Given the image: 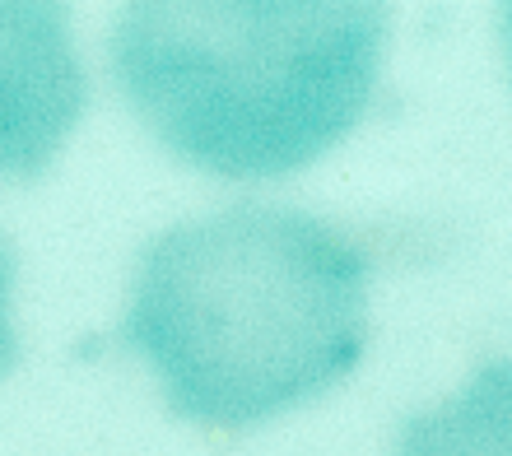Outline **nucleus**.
<instances>
[{
  "label": "nucleus",
  "mask_w": 512,
  "mask_h": 456,
  "mask_svg": "<svg viewBox=\"0 0 512 456\" xmlns=\"http://www.w3.org/2000/svg\"><path fill=\"white\" fill-rule=\"evenodd\" d=\"M368 275V252L331 219L229 205L149 242L122 336L177 419L247 433L354 373Z\"/></svg>",
  "instance_id": "nucleus-1"
},
{
  "label": "nucleus",
  "mask_w": 512,
  "mask_h": 456,
  "mask_svg": "<svg viewBox=\"0 0 512 456\" xmlns=\"http://www.w3.org/2000/svg\"><path fill=\"white\" fill-rule=\"evenodd\" d=\"M387 42L391 0H126L108 56L173 159L270 182L368 117Z\"/></svg>",
  "instance_id": "nucleus-2"
},
{
  "label": "nucleus",
  "mask_w": 512,
  "mask_h": 456,
  "mask_svg": "<svg viewBox=\"0 0 512 456\" xmlns=\"http://www.w3.org/2000/svg\"><path fill=\"white\" fill-rule=\"evenodd\" d=\"M89 108L70 0H0V177L33 182Z\"/></svg>",
  "instance_id": "nucleus-3"
},
{
  "label": "nucleus",
  "mask_w": 512,
  "mask_h": 456,
  "mask_svg": "<svg viewBox=\"0 0 512 456\" xmlns=\"http://www.w3.org/2000/svg\"><path fill=\"white\" fill-rule=\"evenodd\" d=\"M508 415V363H489L457 401L410 419L396 456H512Z\"/></svg>",
  "instance_id": "nucleus-4"
},
{
  "label": "nucleus",
  "mask_w": 512,
  "mask_h": 456,
  "mask_svg": "<svg viewBox=\"0 0 512 456\" xmlns=\"http://www.w3.org/2000/svg\"><path fill=\"white\" fill-rule=\"evenodd\" d=\"M19 359V331H14V247L0 233V377Z\"/></svg>",
  "instance_id": "nucleus-5"
}]
</instances>
